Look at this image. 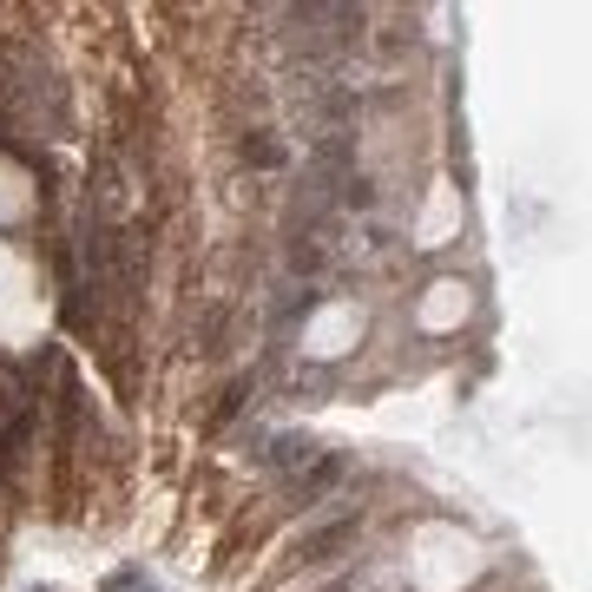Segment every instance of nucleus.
<instances>
[{
    "instance_id": "obj_1",
    "label": "nucleus",
    "mask_w": 592,
    "mask_h": 592,
    "mask_svg": "<svg viewBox=\"0 0 592 592\" xmlns=\"http://www.w3.org/2000/svg\"><path fill=\"white\" fill-rule=\"evenodd\" d=\"M343 546H356V520H336V527H316L303 540V560H336Z\"/></svg>"
},
{
    "instance_id": "obj_2",
    "label": "nucleus",
    "mask_w": 592,
    "mask_h": 592,
    "mask_svg": "<svg viewBox=\"0 0 592 592\" xmlns=\"http://www.w3.org/2000/svg\"><path fill=\"white\" fill-rule=\"evenodd\" d=\"M264 461H270V468H310V461H316V441L310 435H277L264 448Z\"/></svg>"
},
{
    "instance_id": "obj_3",
    "label": "nucleus",
    "mask_w": 592,
    "mask_h": 592,
    "mask_svg": "<svg viewBox=\"0 0 592 592\" xmlns=\"http://www.w3.org/2000/svg\"><path fill=\"white\" fill-rule=\"evenodd\" d=\"M336 474H343V461H316L310 474H296V481H290V494L303 500V507H310V500L323 494V487H336Z\"/></svg>"
},
{
    "instance_id": "obj_4",
    "label": "nucleus",
    "mask_w": 592,
    "mask_h": 592,
    "mask_svg": "<svg viewBox=\"0 0 592 592\" xmlns=\"http://www.w3.org/2000/svg\"><path fill=\"white\" fill-rule=\"evenodd\" d=\"M244 158H250V165H264V172H277V165H283V145H270V139H244Z\"/></svg>"
},
{
    "instance_id": "obj_5",
    "label": "nucleus",
    "mask_w": 592,
    "mask_h": 592,
    "mask_svg": "<svg viewBox=\"0 0 592 592\" xmlns=\"http://www.w3.org/2000/svg\"><path fill=\"white\" fill-rule=\"evenodd\" d=\"M343 204H349V211H369V204H375V185L349 172V178H343Z\"/></svg>"
},
{
    "instance_id": "obj_6",
    "label": "nucleus",
    "mask_w": 592,
    "mask_h": 592,
    "mask_svg": "<svg viewBox=\"0 0 592 592\" xmlns=\"http://www.w3.org/2000/svg\"><path fill=\"white\" fill-rule=\"evenodd\" d=\"M0 112H7V60H0Z\"/></svg>"
},
{
    "instance_id": "obj_7",
    "label": "nucleus",
    "mask_w": 592,
    "mask_h": 592,
    "mask_svg": "<svg viewBox=\"0 0 592 592\" xmlns=\"http://www.w3.org/2000/svg\"><path fill=\"white\" fill-rule=\"evenodd\" d=\"M329 592H356V586H329Z\"/></svg>"
}]
</instances>
